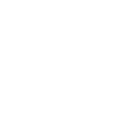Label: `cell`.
I'll list each match as a JSON object with an SVG mask.
<instances>
[]
</instances>
